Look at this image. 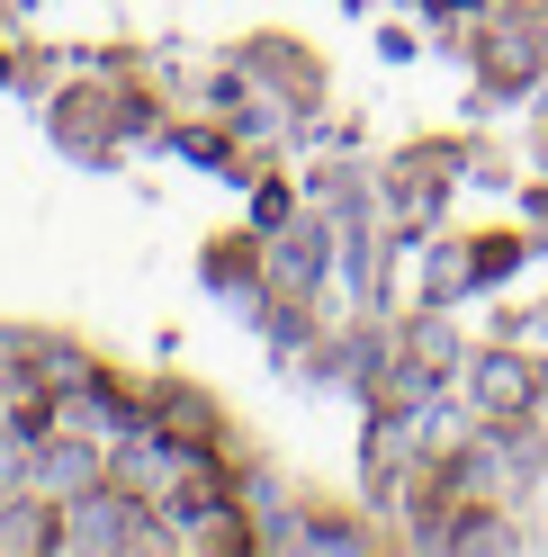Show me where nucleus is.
Here are the masks:
<instances>
[{"label":"nucleus","mask_w":548,"mask_h":557,"mask_svg":"<svg viewBox=\"0 0 548 557\" xmlns=\"http://www.w3.org/2000/svg\"><path fill=\"white\" fill-rule=\"evenodd\" d=\"M324 261H333L324 225H270V278H279V297H315Z\"/></svg>","instance_id":"1"},{"label":"nucleus","mask_w":548,"mask_h":557,"mask_svg":"<svg viewBox=\"0 0 548 557\" xmlns=\"http://www.w3.org/2000/svg\"><path fill=\"white\" fill-rule=\"evenodd\" d=\"M531 396H539L531 360H476V405H486V413H512V405H531Z\"/></svg>","instance_id":"2"}]
</instances>
